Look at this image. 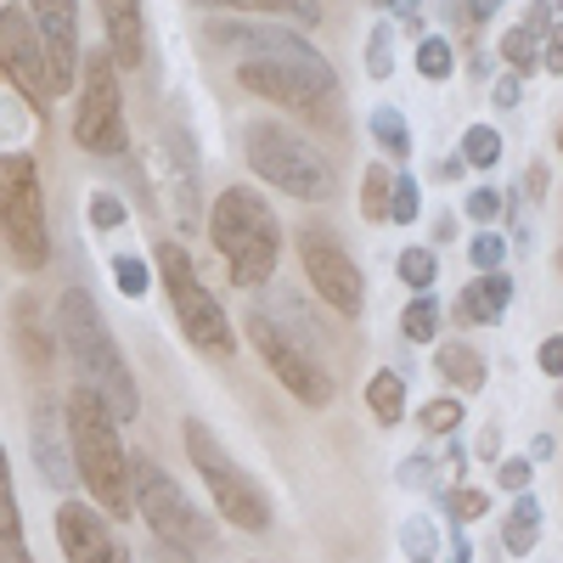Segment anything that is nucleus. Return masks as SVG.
I'll use <instances>...</instances> for the list:
<instances>
[{"instance_id":"1","label":"nucleus","mask_w":563,"mask_h":563,"mask_svg":"<svg viewBox=\"0 0 563 563\" xmlns=\"http://www.w3.org/2000/svg\"><path fill=\"white\" fill-rule=\"evenodd\" d=\"M209 34L220 45H249L238 79H243V90H254V97H271L282 108L316 119V124H333L344 113L339 74L305 34L276 29V23H214Z\"/></svg>"},{"instance_id":"2","label":"nucleus","mask_w":563,"mask_h":563,"mask_svg":"<svg viewBox=\"0 0 563 563\" xmlns=\"http://www.w3.org/2000/svg\"><path fill=\"white\" fill-rule=\"evenodd\" d=\"M63 417H68V445H74V467H79L85 490L113 512V525L130 519L135 496H130V451L119 440V417L108 411V400L97 389H85V384L63 400Z\"/></svg>"},{"instance_id":"3","label":"nucleus","mask_w":563,"mask_h":563,"mask_svg":"<svg viewBox=\"0 0 563 563\" xmlns=\"http://www.w3.org/2000/svg\"><path fill=\"white\" fill-rule=\"evenodd\" d=\"M57 333H63V344H68V361H74V372H79V384L97 389L119 422H130V417L141 411L135 378H130V366H124V355H119V344H113V333H108L97 299H90L85 288H68V294L57 299Z\"/></svg>"},{"instance_id":"4","label":"nucleus","mask_w":563,"mask_h":563,"mask_svg":"<svg viewBox=\"0 0 563 563\" xmlns=\"http://www.w3.org/2000/svg\"><path fill=\"white\" fill-rule=\"evenodd\" d=\"M209 231H214V249L231 265V282L238 288H265L276 271V254H282V225L265 209V198L249 192V186H231V192L214 198Z\"/></svg>"},{"instance_id":"5","label":"nucleus","mask_w":563,"mask_h":563,"mask_svg":"<svg viewBox=\"0 0 563 563\" xmlns=\"http://www.w3.org/2000/svg\"><path fill=\"white\" fill-rule=\"evenodd\" d=\"M130 496H135L141 519H147V530H153L158 547L186 552V558L220 547V530L203 519V507L186 496L153 456H141V451H130Z\"/></svg>"},{"instance_id":"6","label":"nucleus","mask_w":563,"mask_h":563,"mask_svg":"<svg viewBox=\"0 0 563 563\" xmlns=\"http://www.w3.org/2000/svg\"><path fill=\"white\" fill-rule=\"evenodd\" d=\"M243 153L254 164L260 180H271L276 192L305 198V203H327L339 198V169L327 164V153H316L305 135L282 130V124H249L243 135Z\"/></svg>"},{"instance_id":"7","label":"nucleus","mask_w":563,"mask_h":563,"mask_svg":"<svg viewBox=\"0 0 563 563\" xmlns=\"http://www.w3.org/2000/svg\"><path fill=\"white\" fill-rule=\"evenodd\" d=\"M158 276H164V288H169V310L180 316V333L192 339L203 355H214V361H231V355H238V333H231V321H225L220 299L203 288L198 265L186 260L180 243H158Z\"/></svg>"},{"instance_id":"8","label":"nucleus","mask_w":563,"mask_h":563,"mask_svg":"<svg viewBox=\"0 0 563 563\" xmlns=\"http://www.w3.org/2000/svg\"><path fill=\"white\" fill-rule=\"evenodd\" d=\"M186 451H192V467L203 474V490L214 496V507L225 512L238 530H271V501L265 490L243 474L238 462H231V451L220 445V434L209 429V422L186 417Z\"/></svg>"},{"instance_id":"9","label":"nucleus","mask_w":563,"mask_h":563,"mask_svg":"<svg viewBox=\"0 0 563 563\" xmlns=\"http://www.w3.org/2000/svg\"><path fill=\"white\" fill-rule=\"evenodd\" d=\"M0 231H7L12 254L40 271L52 260V231H45V192L40 169L29 153H0Z\"/></svg>"},{"instance_id":"10","label":"nucleus","mask_w":563,"mask_h":563,"mask_svg":"<svg viewBox=\"0 0 563 563\" xmlns=\"http://www.w3.org/2000/svg\"><path fill=\"white\" fill-rule=\"evenodd\" d=\"M74 141L97 158H113L130 147L124 130V102H119V79H113V57L90 52L79 63V108H74Z\"/></svg>"},{"instance_id":"11","label":"nucleus","mask_w":563,"mask_h":563,"mask_svg":"<svg viewBox=\"0 0 563 563\" xmlns=\"http://www.w3.org/2000/svg\"><path fill=\"white\" fill-rule=\"evenodd\" d=\"M249 344L265 355V366L276 372L282 389H294L299 406H333V372H327L288 327H276L271 310H254L249 316Z\"/></svg>"},{"instance_id":"12","label":"nucleus","mask_w":563,"mask_h":563,"mask_svg":"<svg viewBox=\"0 0 563 563\" xmlns=\"http://www.w3.org/2000/svg\"><path fill=\"white\" fill-rule=\"evenodd\" d=\"M0 74L12 79V90L45 113L57 97V79H52V63H45V45H40V29L23 18V7H0Z\"/></svg>"},{"instance_id":"13","label":"nucleus","mask_w":563,"mask_h":563,"mask_svg":"<svg viewBox=\"0 0 563 563\" xmlns=\"http://www.w3.org/2000/svg\"><path fill=\"white\" fill-rule=\"evenodd\" d=\"M299 254H305V271H310V282H316V294L333 305L339 316H361L366 288H361L355 260H350L333 238H327V231H305V238H299Z\"/></svg>"},{"instance_id":"14","label":"nucleus","mask_w":563,"mask_h":563,"mask_svg":"<svg viewBox=\"0 0 563 563\" xmlns=\"http://www.w3.org/2000/svg\"><path fill=\"white\" fill-rule=\"evenodd\" d=\"M57 547H63L68 563H130V552L113 536V525L79 496H68L57 507Z\"/></svg>"},{"instance_id":"15","label":"nucleus","mask_w":563,"mask_h":563,"mask_svg":"<svg viewBox=\"0 0 563 563\" xmlns=\"http://www.w3.org/2000/svg\"><path fill=\"white\" fill-rule=\"evenodd\" d=\"M34 29H40V45H45V63H52V79L57 90L74 85L79 74V7L74 0H34Z\"/></svg>"},{"instance_id":"16","label":"nucleus","mask_w":563,"mask_h":563,"mask_svg":"<svg viewBox=\"0 0 563 563\" xmlns=\"http://www.w3.org/2000/svg\"><path fill=\"white\" fill-rule=\"evenodd\" d=\"M68 417L57 400H40L34 406V462H40V474L52 490H68L74 485V467H68Z\"/></svg>"},{"instance_id":"17","label":"nucleus","mask_w":563,"mask_h":563,"mask_svg":"<svg viewBox=\"0 0 563 563\" xmlns=\"http://www.w3.org/2000/svg\"><path fill=\"white\" fill-rule=\"evenodd\" d=\"M102 7V29H108V57L119 68H135L147 57V18H141V0H97Z\"/></svg>"},{"instance_id":"18","label":"nucleus","mask_w":563,"mask_h":563,"mask_svg":"<svg viewBox=\"0 0 563 563\" xmlns=\"http://www.w3.org/2000/svg\"><path fill=\"white\" fill-rule=\"evenodd\" d=\"M507 305H512V276H501V271H485L479 282H467V288L456 294V321H467V327H490V321H501L507 316Z\"/></svg>"},{"instance_id":"19","label":"nucleus","mask_w":563,"mask_h":563,"mask_svg":"<svg viewBox=\"0 0 563 563\" xmlns=\"http://www.w3.org/2000/svg\"><path fill=\"white\" fill-rule=\"evenodd\" d=\"M0 563H34L29 536H23V512H18V496H12V462H7V445H0Z\"/></svg>"},{"instance_id":"20","label":"nucleus","mask_w":563,"mask_h":563,"mask_svg":"<svg viewBox=\"0 0 563 563\" xmlns=\"http://www.w3.org/2000/svg\"><path fill=\"white\" fill-rule=\"evenodd\" d=\"M547 29H552V23H547V7H536V12H530V18L519 23V29H507V34H501V57H507V68L519 74V79H525V74H530V68L541 63Z\"/></svg>"},{"instance_id":"21","label":"nucleus","mask_w":563,"mask_h":563,"mask_svg":"<svg viewBox=\"0 0 563 563\" xmlns=\"http://www.w3.org/2000/svg\"><path fill=\"white\" fill-rule=\"evenodd\" d=\"M501 547H507L512 558H530V552L541 547V501H536L530 490L512 496L507 519H501Z\"/></svg>"},{"instance_id":"22","label":"nucleus","mask_w":563,"mask_h":563,"mask_svg":"<svg viewBox=\"0 0 563 563\" xmlns=\"http://www.w3.org/2000/svg\"><path fill=\"white\" fill-rule=\"evenodd\" d=\"M203 7L249 12V18H299V23H321V7H316V0H203Z\"/></svg>"},{"instance_id":"23","label":"nucleus","mask_w":563,"mask_h":563,"mask_svg":"<svg viewBox=\"0 0 563 563\" xmlns=\"http://www.w3.org/2000/svg\"><path fill=\"white\" fill-rule=\"evenodd\" d=\"M366 406H372V417H378L384 429H395V422L406 417V378L400 372H378V378L366 384Z\"/></svg>"},{"instance_id":"24","label":"nucleus","mask_w":563,"mask_h":563,"mask_svg":"<svg viewBox=\"0 0 563 563\" xmlns=\"http://www.w3.org/2000/svg\"><path fill=\"white\" fill-rule=\"evenodd\" d=\"M440 372H445L456 389H485V361L467 350V344H445L440 350Z\"/></svg>"},{"instance_id":"25","label":"nucleus","mask_w":563,"mask_h":563,"mask_svg":"<svg viewBox=\"0 0 563 563\" xmlns=\"http://www.w3.org/2000/svg\"><path fill=\"white\" fill-rule=\"evenodd\" d=\"M389 192H395V175H389L384 164H372L366 180H361V214H366L372 225L389 220Z\"/></svg>"},{"instance_id":"26","label":"nucleus","mask_w":563,"mask_h":563,"mask_svg":"<svg viewBox=\"0 0 563 563\" xmlns=\"http://www.w3.org/2000/svg\"><path fill=\"white\" fill-rule=\"evenodd\" d=\"M366 124H372V141H378L389 158H406V153H411V130H406V119H400L395 108H372Z\"/></svg>"},{"instance_id":"27","label":"nucleus","mask_w":563,"mask_h":563,"mask_svg":"<svg viewBox=\"0 0 563 563\" xmlns=\"http://www.w3.org/2000/svg\"><path fill=\"white\" fill-rule=\"evenodd\" d=\"M462 158L474 164V169L501 164V130H496V124H467V135H462Z\"/></svg>"},{"instance_id":"28","label":"nucleus","mask_w":563,"mask_h":563,"mask_svg":"<svg viewBox=\"0 0 563 563\" xmlns=\"http://www.w3.org/2000/svg\"><path fill=\"white\" fill-rule=\"evenodd\" d=\"M400 333H406L411 344H429V339L440 333V305H434L429 294H417V299L406 305V316H400Z\"/></svg>"},{"instance_id":"29","label":"nucleus","mask_w":563,"mask_h":563,"mask_svg":"<svg viewBox=\"0 0 563 563\" xmlns=\"http://www.w3.org/2000/svg\"><path fill=\"white\" fill-rule=\"evenodd\" d=\"M451 68H456L451 45H445L440 34H422V40H417V74H422V79H451Z\"/></svg>"},{"instance_id":"30","label":"nucleus","mask_w":563,"mask_h":563,"mask_svg":"<svg viewBox=\"0 0 563 563\" xmlns=\"http://www.w3.org/2000/svg\"><path fill=\"white\" fill-rule=\"evenodd\" d=\"M400 276L411 282L417 294H429V288H434V276H440L434 249H400Z\"/></svg>"},{"instance_id":"31","label":"nucleus","mask_w":563,"mask_h":563,"mask_svg":"<svg viewBox=\"0 0 563 563\" xmlns=\"http://www.w3.org/2000/svg\"><path fill=\"white\" fill-rule=\"evenodd\" d=\"M400 547H406L417 563H429V558H434V547H440L434 519H422V512H417V519H406V525H400Z\"/></svg>"},{"instance_id":"32","label":"nucleus","mask_w":563,"mask_h":563,"mask_svg":"<svg viewBox=\"0 0 563 563\" xmlns=\"http://www.w3.org/2000/svg\"><path fill=\"white\" fill-rule=\"evenodd\" d=\"M366 74L372 79H389L395 74V34H389V23H378V29H372V40H366Z\"/></svg>"},{"instance_id":"33","label":"nucleus","mask_w":563,"mask_h":563,"mask_svg":"<svg viewBox=\"0 0 563 563\" xmlns=\"http://www.w3.org/2000/svg\"><path fill=\"white\" fill-rule=\"evenodd\" d=\"M462 429V406L456 400H429L422 406V434H451Z\"/></svg>"},{"instance_id":"34","label":"nucleus","mask_w":563,"mask_h":563,"mask_svg":"<svg viewBox=\"0 0 563 563\" xmlns=\"http://www.w3.org/2000/svg\"><path fill=\"white\" fill-rule=\"evenodd\" d=\"M389 220H395V225H411V220H417V180H411V175H395V192H389Z\"/></svg>"},{"instance_id":"35","label":"nucleus","mask_w":563,"mask_h":563,"mask_svg":"<svg viewBox=\"0 0 563 563\" xmlns=\"http://www.w3.org/2000/svg\"><path fill=\"white\" fill-rule=\"evenodd\" d=\"M485 507H490V496L479 490V485H456L451 490V512L467 525V519H485Z\"/></svg>"},{"instance_id":"36","label":"nucleus","mask_w":563,"mask_h":563,"mask_svg":"<svg viewBox=\"0 0 563 563\" xmlns=\"http://www.w3.org/2000/svg\"><path fill=\"white\" fill-rule=\"evenodd\" d=\"M90 225L119 231V225H124V203H119L113 192H90Z\"/></svg>"},{"instance_id":"37","label":"nucleus","mask_w":563,"mask_h":563,"mask_svg":"<svg viewBox=\"0 0 563 563\" xmlns=\"http://www.w3.org/2000/svg\"><path fill=\"white\" fill-rule=\"evenodd\" d=\"M113 271H119V294H124V299L147 294V265H141V260H119Z\"/></svg>"},{"instance_id":"38","label":"nucleus","mask_w":563,"mask_h":563,"mask_svg":"<svg viewBox=\"0 0 563 563\" xmlns=\"http://www.w3.org/2000/svg\"><path fill=\"white\" fill-rule=\"evenodd\" d=\"M501 254H507V249H501V238H490V231L467 243V260H474L479 271H496V265H501Z\"/></svg>"},{"instance_id":"39","label":"nucleus","mask_w":563,"mask_h":563,"mask_svg":"<svg viewBox=\"0 0 563 563\" xmlns=\"http://www.w3.org/2000/svg\"><path fill=\"white\" fill-rule=\"evenodd\" d=\"M434 479H440V467H434L429 456H411V462H400V485H411V490H417V485H434Z\"/></svg>"},{"instance_id":"40","label":"nucleus","mask_w":563,"mask_h":563,"mask_svg":"<svg viewBox=\"0 0 563 563\" xmlns=\"http://www.w3.org/2000/svg\"><path fill=\"white\" fill-rule=\"evenodd\" d=\"M541 68L547 74H563V23L547 29V45H541Z\"/></svg>"},{"instance_id":"41","label":"nucleus","mask_w":563,"mask_h":563,"mask_svg":"<svg viewBox=\"0 0 563 563\" xmlns=\"http://www.w3.org/2000/svg\"><path fill=\"white\" fill-rule=\"evenodd\" d=\"M536 361H541V372H547V378H558V384H563V333H558V339H547Z\"/></svg>"},{"instance_id":"42","label":"nucleus","mask_w":563,"mask_h":563,"mask_svg":"<svg viewBox=\"0 0 563 563\" xmlns=\"http://www.w3.org/2000/svg\"><path fill=\"white\" fill-rule=\"evenodd\" d=\"M490 97H496V108H519V97H525V79H519V74H501Z\"/></svg>"},{"instance_id":"43","label":"nucleus","mask_w":563,"mask_h":563,"mask_svg":"<svg viewBox=\"0 0 563 563\" xmlns=\"http://www.w3.org/2000/svg\"><path fill=\"white\" fill-rule=\"evenodd\" d=\"M496 479H501V490H530V462H501Z\"/></svg>"},{"instance_id":"44","label":"nucleus","mask_w":563,"mask_h":563,"mask_svg":"<svg viewBox=\"0 0 563 563\" xmlns=\"http://www.w3.org/2000/svg\"><path fill=\"white\" fill-rule=\"evenodd\" d=\"M467 214H474V220H496L501 214V198L496 192H474V198H467Z\"/></svg>"},{"instance_id":"45","label":"nucleus","mask_w":563,"mask_h":563,"mask_svg":"<svg viewBox=\"0 0 563 563\" xmlns=\"http://www.w3.org/2000/svg\"><path fill=\"white\" fill-rule=\"evenodd\" d=\"M496 12H501V0H467V18H474V23H485Z\"/></svg>"},{"instance_id":"46","label":"nucleus","mask_w":563,"mask_h":563,"mask_svg":"<svg viewBox=\"0 0 563 563\" xmlns=\"http://www.w3.org/2000/svg\"><path fill=\"white\" fill-rule=\"evenodd\" d=\"M153 563H198V558H186V552H169V547H158V541H153Z\"/></svg>"},{"instance_id":"47","label":"nucleus","mask_w":563,"mask_h":563,"mask_svg":"<svg viewBox=\"0 0 563 563\" xmlns=\"http://www.w3.org/2000/svg\"><path fill=\"white\" fill-rule=\"evenodd\" d=\"M372 7H389V12H400V18H417V0H372Z\"/></svg>"},{"instance_id":"48","label":"nucleus","mask_w":563,"mask_h":563,"mask_svg":"<svg viewBox=\"0 0 563 563\" xmlns=\"http://www.w3.org/2000/svg\"><path fill=\"white\" fill-rule=\"evenodd\" d=\"M530 456L547 462V456H552V434H536V440H530Z\"/></svg>"},{"instance_id":"49","label":"nucleus","mask_w":563,"mask_h":563,"mask_svg":"<svg viewBox=\"0 0 563 563\" xmlns=\"http://www.w3.org/2000/svg\"><path fill=\"white\" fill-rule=\"evenodd\" d=\"M474 456H496V429H485V434H479V451H474Z\"/></svg>"},{"instance_id":"50","label":"nucleus","mask_w":563,"mask_h":563,"mask_svg":"<svg viewBox=\"0 0 563 563\" xmlns=\"http://www.w3.org/2000/svg\"><path fill=\"white\" fill-rule=\"evenodd\" d=\"M451 563H474V552H467V541H456V552H451Z\"/></svg>"},{"instance_id":"51","label":"nucleus","mask_w":563,"mask_h":563,"mask_svg":"<svg viewBox=\"0 0 563 563\" xmlns=\"http://www.w3.org/2000/svg\"><path fill=\"white\" fill-rule=\"evenodd\" d=\"M547 7H552V12H563V0H547Z\"/></svg>"},{"instance_id":"52","label":"nucleus","mask_w":563,"mask_h":563,"mask_svg":"<svg viewBox=\"0 0 563 563\" xmlns=\"http://www.w3.org/2000/svg\"><path fill=\"white\" fill-rule=\"evenodd\" d=\"M558 406H563V384H558Z\"/></svg>"},{"instance_id":"53","label":"nucleus","mask_w":563,"mask_h":563,"mask_svg":"<svg viewBox=\"0 0 563 563\" xmlns=\"http://www.w3.org/2000/svg\"><path fill=\"white\" fill-rule=\"evenodd\" d=\"M558 271H563V249H558Z\"/></svg>"},{"instance_id":"54","label":"nucleus","mask_w":563,"mask_h":563,"mask_svg":"<svg viewBox=\"0 0 563 563\" xmlns=\"http://www.w3.org/2000/svg\"><path fill=\"white\" fill-rule=\"evenodd\" d=\"M558 147H563V130H558Z\"/></svg>"}]
</instances>
